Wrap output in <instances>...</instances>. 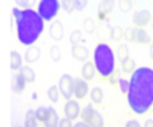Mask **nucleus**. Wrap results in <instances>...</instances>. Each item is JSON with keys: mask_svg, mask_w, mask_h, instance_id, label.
<instances>
[{"mask_svg": "<svg viewBox=\"0 0 153 127\" xmlns=\"http://www.w3.org/2000/svg\"><path fill=\"white\" fill-rule=\"evenodd\" d=\"M70 43H71V46H78L79 43L82 42V31H79V29H75V31H73L71 34H70Z\"/></svg>", "mask_w": 153, "mask_h": 127, "instance_id": "obj_29", "label": "nucleus"}, {"mask_svg": "<svg viewBox=\"0 0 153 127\" xmlns=\"http://www.w3.org/2000/svg\"><path fill=\"white\" fill-rule=\"evenodd\" d=\"M58 87L61 91V95L66 101H71V98L74 96V78L69 74H63L59 79Z\"/></svg>", "mask_w": 153, "mask_h": 127, "instance_id": "obj_5", "label": "nucleus"}, {"mask_svg": "<svg viewBox=\"0 0 153 127\" xmlns=\"http://www.w3.org/2000/svg\"><path fill=\"white\" fill-rule=\"evenodd\" d=\"M26 86H27V80L24 79V76L20 72H18V74H15L12 76V80H11V90H12V92L22 94L24 91V88H26Z\"/></svg>", "mask_w": 153, "mask_h": 127, "instance_id": "obj_10", "label": "nucleus"}, {"mask_svg": "<svg viewBox=\"0 0 153 127\" xmlns=\"http://www.w3.org/2000/svg\"><path fill=\"white\" fill-rule=\"evenodd\" d=\"M97 19L101 21V23H106V21L109 20V15L105 12H102V11H98L97 12Z\"/></svg>", "mask_w": 153, "mask_h": 127, "instance_id": "obj_39", "label": "nucleus"}, {"mask_svg": "<svg viewBox=\"0 0 153 127\" xmlns=\"http://www.w3.org/2000/svg\"><path fill=\"white\" fill-rule=\"evenodd\" d=\"M48 34H50L51 39H54L55 42H59L62 40L65 34V28H63V24H62L61 20H54L51 21L50 27H48Z\"/></svg>", "mask_w": 153, "mask_h": 127, "instance_id": "obj_9", "label": "nucleus"}, {"mask_svg": "<svg viewBox=\"0 0 153 127\" xmlns=\"http://www.w3.org/2000/svg\"><path fill=\"white\" fill-rule=\"evenodd\" d=\"M90 98H91L93 103L100 104L101 102L103 101V91L101 90L100 87H94L91 91H90Z\"/></svg>", "mask_w": 153, "mask_h": 127, "instance_id": "obj_23", "label": "nucleus"}, {"mask_svg": "<svg viewBox=\"0 0 153 127\" xmlns=\"http://www.w3.org/2000/svg\"><path fill=\"white\" fill-rule=\"evenodd\" d=\"M118 87H120V90H121L122 94H128L129 92V88H130V80H126V79H124V78H120Z\"/></svg>", "mask_w": 153, "mask_h": 127, "instance_id": "obj_36", "label": "nucleus"}, {"mask_svg": "<svg viewBox=\"0 0 153 127\" xmlns=\"http://www.w3.org/2000/svg\"><path fill=\"white\" fill-rule=\"evenodd\" d=\"M83 31L86 34H93V32L97 31V26H95V21L93 19L87 18L83 20Z\"/></svg>", "mask_w": 153, "mask_h": 127, "instance_id": "obj_27", "label": "nucleus"}, {"mask_svg": "<svg viewBox=\"0 0 153 127\" xmlns=\"http://www.w3.org/2000/svg\"><path fill=\"white\" fill-rule=\"evenodd\" d=\"M16 5L22 10H28V8H32L36 3V0H15Z\"/></svg>", "mask_w": 153, "mask_h": 127, "instance_id": "obj_31", "label": "nucleus"}, {"mask_svg": "<svg viewBox=\"0 0 153 127\" xmlns=\"http://www.w3.org/2000/svg\"><path fill=\"white\" fill-rule=\"evenodd\" d=\"M59 127H74V125H73L71 119L65 117L63 119H61V122H59Z\"/></svg>", "mask_w": 153, "mask_h": 127, "instance_id": "obj_38", "label": "nucleus"}, {"mask_svg": "<svg viewBox=\"0 0 153 127\" xmlns=\"http://www.w3.org/2000/svg\"><path fill=\"white\" fill-rule=\"evenodd\" d=\"M94 64L97 72L102 78H110L114 74L116 70V58H114V52L106 43H100L97 47L94 48Z\"/></svg>", "mask_w": 153, "mask_h": 127, "instance_id": "obj_3", "label": "nucleus"}, {"mask_svg": "<svg viewBox=\"0 0 153 127\" xmlns=\"http://www.w3.org/2000/svg\"><path fill=\"white\" fill-rule=\"evenodd\" d=\"M124 37V29L121 28L120 26L117 27H113V34H111V40L116 43H118L120 40Z\"/></svg>", "mask_w": 153, "mask_h": 127, "instance_id": "obj_30", "label": "nucleus"}, {"mask_svg": "<svg viewBox=\"0 0 153 127\" xmlns=\"http://www.w3.org/2000/svg\"><path fill=\"white\" fill-rule=\"evenodd\" d=\"M74 127H91V126H90L89 123H86V122H83V120H82V122H76L74 125Z\"/></svg>", "mask_w": 153, "mask_h": 127, "instance_id": "obj_41", "label": "nucleus"}, {"mask_svg": "<svg viewBox=\"0 0 153 127\" xmlns=\"http://www.w3.org/2000/svg\"><path fill=\"white\" fill-rule=\"evenodd\" d=\"M62 8L65 10V12L67 13H73V11L75 10V3L74 0H61Z\"/></svg>", "mask_w": 153, "mask_h": 127, "instance_id": "obj_34", "label": "nucleus"}, {"mask_svg": "<svg viewBox=\"0 0 153 127\" xmlns=\"http://www.w3.org/2000/svg\"><path fill=\"white\" fill-rule=\"evenodd\" d=\"M59 119L58 117V112L54 110V107H48V117H47V120L45 122V126L46 127H59Z\"/></svg>", "mask_w": 153, "mask_h": 127, "instance_id": "obj_16", "label": "nucleus"}, {"mask_svg": "<svg viewBox=\"0 0 153 127\" xmlns=\"http://www.w3.org/2000/svg\"><path fill=\"white\" fill-rule=\"evenodd\" d=\"M38 118L35 115L34 110H28L26 112V118H24V127H38Z\"/></svg>", "mask_w": 153, "mask_h": 127, "instance_id": "obj_19", "label": "nucleus"}, {"mask_svg": "<svg viewBox=\"0 0 153 127\" xmlns=\"http://www.w3.org/2000/svg\"><path fill=\"white\" fill-rule=\"evenodd\" d=\"M149 56H151V59L153 60V42H152V44H151V50H149Z\"/></svg>", "mask_w": 153, "mask_h": 127, "instance_id": "obj_43", "label": "nucleus"}, {"mask_svg": "<svg viewBox=\"0 0 153 127\" xmlns=\"http://www.w3.org/2000/svg\"><path fill=\"white\" fill-rule=\"evenodd\" d=\"M95 112H97V110L93 107V104H87V106H85L83 109H82L81 111V118L83 122L89 123L90 120L93 119V117L95 115Z\"/></svg>", "mask_w": 153, "mask_h": 127, "instance_id": "obj_18", "label": "nucleus"}, {"mask_svg": "<svg viewBox=\"0 0 153 127\" xmlns=\"http://www.w3.org/2000/svg\"><path fill=\"white\" fill-rule=\"evenodd\" d=\"M75 3V11H83L87 5V0H74Z\"/></svg>", "mask_w": 153, "mask_h": 127, "instance_id": "obj_37", "label": "nucleus"}, {"mask_svg": "<svg viewBox=\"0 0 153 127\" xmlns=\"http://www.w3.org/2000/svg\"><path fill=\"white\" fill-rule=\"evenodd\" d=\"M136 3L133 0H118V7L122 12H130Z\"/></svg>", "mask_w": 153, "mask_h": 127, "instance_id": "obj_28", "label": "nucleus"}, {"mask_svg": "<svg viewBox=\"0 0 153 127\" xmlns=\"http://www.w3.org/2000/svg\"><path fill=\"white\" fill-rule=\"evenodd\" d=\"M40 48L36 47V46H31V47H28L26 50V52H24V60L27 62V63H35V62H38V59L40 58Z\"/></svg>", "mask_w": 153, "mask_h": 127, "instance_id": "obj_14", "label": "nucleus"}, {"mask_svg": "<svg viewBox=\"0 0 153 127\" xmlns=\"http://www.w3.org/2000/svg\"><path fill=\"white\" fill-rule=\"evenodd\" d=\"M10 67L12 71H18L23 67L22 66V56L16 51H11L10 54Z\"/></svg>", "mask_w": 153, "mask_h": 127, "instance_id": "obj_17", "label": "nucleus"}, {"mask_svg": "<svg viewBox=\"0 0 153 127\" xmlns=\"http://www.w3.org/2000/svg\"><path fill=\"white\" fill-rule=\"evenodd\" d=\"M117 56H118V60H120V62H124V60H126L128 58H130V55H129V47H128L126 43H124V44H120V46H118Z\"/></svg>", "mask_w": 153, "mask_h": 127, "instance_id": "obj_24", "label": "nucleus"}, {"mask_svg": "<svg viewBox=\"0 0 153 127\" xmlns=\"http://www.w3.org/2000/svg\"><path fill=\"white\" fill-rule=\"evenodd\" d=\"M59 95H61V91H59L58 86H51L47 90V96L53 103H56L59 101Z\"/></svg>", "mask_w": 153, "mask_h": 127, "instance_id": "obj_25", "label": "nucleus"}, {"mask_svg": "<svg viewBox=\"0 0 153 127\" xmlns=\"http://www.w3.org/2000/svg\"><path fill=\"white\" fill-rule=\"evenodd\" d=\"M12 16L15 19L18 40L27 47L34 46L45 29V20L42 16L32 8L22 10L19 7L12 8Z\"/></svg>", "mask_w": 153, "mask_h": 127, "instance_id": "obj_2", "label": "nucleus"}, {"mask_svg": "<svg viewBox=\"0 0 153 127\" xmlns=\"http://www.w3.org/2000/svg\"><path fill=\"white\" fill-rule=\"evenodd\" d=\"M81 107H79V103L76 101H67V103L65 104V115L66 118L71 120H75L78 117H81Z\"/></svg>", "mask_w": 153, "mask_h": 127, "instance_id": "obj_8", "label": "nucleus"}, {"mask_svg": "<svg viewBox=\"0 0 153 127\" xmlns=\"http://www.w3.org/2000/svg\"><path fill=\"white\" fill-rule=\"evenodd\" d=\"M144 127H153V119H148L144 123Z\"/></svg>", "mask_w": 153, "mask_h": 127, "instance_id": "obj_42", "label": "nucleus"}, {"mask_svg": "<svg viewBox=\"0 0 153 127\" xmlns=\"http://www.w3.org/2000/svg\"><path fill=\"white\" fill-rule=\"evenodd\" d=\"M151 24H152V29H153V19H152V23Z\"/></svg>", "mask_w": 153, "mask_h": 127, "instance_id": "obj_45", "label": "nucleus"}, {"mask_svg": "<svg viewBox=\"0 0 153 127\" xmlns=\"http://www.w3.org/2000/svg\"><path fill=\"white\" fill-rule=\"evenodd\" d=\"M114 7H116V1L114 0H101L100 5H98V11H102V12L110 15L113 12Z\"/></svg>", "mask_w": 153, "mask_h": 127, "instance_id": "obj_20", "label": "nucleus"}, {"mask_svg": "<svg viewBox=\"0 0 153 127\" xmlns=\"http://www.w3.org/2000/svg\"><path fill=\"white\" fill-rule=\"evenodd\" d=\"M128 104L134 114L144 115L153 106V70L140 67L130 76Z\"/></svg>", "mask_w": 153, "mask_h": 127, "instance_id": "obj_1", "label": "nucleus"}, {"mask_svg": "<svg viewBox=\"0 0 153 127\" xmlns=\"http://www.w3.org/2000/svg\"><path fill=\"white\" fill-rule=\"evenodd\" d=\"M50 58L53 59L54 62H59L62 58V52H61V48L59 46H53L50 48Z\"/></svg>", "mask_w": 153, "mask_h": 127, "instance_id": "obj_32", "label": "nucleus"}, {"mask_svg": "<svg viewBox=\"0 0 153 127\" xmlns=\"http://www.w3.org/2000/svg\"><path fill=\"white\" fill-rule=\"evenodd\" d=\"M121 68L124 74H133L136 71V62L133 60L132 58H128L126 60L121 62Z\"/></svg>", "mask_w": 153, "mask_h": 127, "instance_id": "obj_22", "label": "nucleus"}, {"mask_svg": "<svg viewBox=\"0 0 153 127\" xmlns=\"http://www.w3.org/2000/svg\"><path fill=\"white\" fill-rule=\"evenodd\" d=\"M89 94V84L82 78H74V96L76 99H83Z\"/></svg>", "mask_w": 153, "mask_h": 127, "instance_id": "obj_7", "label": "nucleus"}, {"mask_svg": "<svg viewBox=\"0 0 153 127\" xmlns=\"http://www.w3.org/2000/svg\"><path fill=\"white\" fill-rule=\"evenodd\" d=\"M89 125L91 127H103V117L100 114V112H95V115L89 122Z\"/></svg>", "mask_w": 153, "mask_h": 127, "instance_id": "obj_35", "label": "nucleus"}, {"mask_svg": "<svg viewBox=\"0 0 153 127\" xmlns=\"http://www.w3.org/2000/svg\"><path fill=\"white\" fill-rule=\"evenodd\" d=\"M134 34H136L134 43H138V44H152L153 40H151V36H149L148 32H146L144 28H138V27H136Z\"/></svg>", "mask_w": 153, "mask_h": 127, "instance_id": "obj_15", "label": "nucleus"}, {"mask_svg": "<svg viewBox=\"0 0 153 127\" xmlns=\"http://www.w3.org/2000/svg\"><path fill=\"white\" fill-rule=\"evenodd\" d=\"M35 115H36L38 120H39L40 123H45L48 117V107H43V106L38 107V109L35 110Z\"/></svg>", "mask_w": 153, "mask_h": 127, "instance_id": "obj_26", "label": "nucleus"}, {"mask_svg": "<svg viewBox=\"0 0 153 127\" xmlns=\"http://www.w3.org/2000/svg\"><path fill=\"white\" fill-rule=\"evenodd\" d=\"M125 127H141V125H140V122H138V120L130 119V120H128V122H126Z\"/></svg>", "mask_w": 153, "mask_h": 127, "instance_id": "obj_40", "label": "nucleus"}, {"mask_svg": "<svg viewBox=\"0 0 153 127\" xmlns=\"http://www.w3.org/2000/svg\"><path fill=\"white\" fill-rule=\"evenodd\" d=\"M19 72H20V74L24 76V79L27 80V83L35 82V78H36V75H35V71L30 66H23L20 70H19Z\"/></svg>", "mask_w": 153, "mask_h": 127, "instance_id": "obj_21", "label": "nucleus"}, {"mask_svg": "<svg viewBox=\"0 0 153 127\" xmlns=\"http://www.w3.org/2000/svg\"><path fill=\"white\" fill-rule=\"evenodd\" d=\"M71 55L73 58H75L76 60L79 62H86L87 58H89L90 52L89 50H87V47H85V46H73L71 48Z\"/></svg>", "mask_w": 153, "mask_h": 127, "instance_id": "obj_13", "label": "nucleus"}, {"mask_svg": "<svg viewBox=\"0 0 153 127\" xmlns=\"http://www.w3.org/2000/svg\"><path fill=\"white\" fill-rule=\"evenodd\" d=\"M111 34H113V27L109 26V23H101L97 27V36L102 43L110 40Z\"/></svg>", "mask_w": 153, "mask_h": 127, "instance_id": "obj_11", "label": "nucleus"}, {"mask_svg": "<svg viewBox=\"0 0 153 127\" xmlns=\"http://www.w3.org/2000/svg\"><path fill=\"white\" fill-rule=\"evenodd\" d=\"M95 74H97V68H95L94 62H86V63L82 66V79H85L86 82H90L95 78Z\"/></svg>", "mask_w": 153, "mask_h": 127, "instance_id": "obj_12", "label": "nucleus"}, {"mask_svg": "<svg viewBox=\"0 0 153 127\" xmlns=\"http://www.w3.org/2000/svg\"><path fill=\"white\" fill-rule=\"evenodd\" d=\"M152 19H153V16L151 15V12H149L148 10H140L133 13L132 20L136 27L144 28V27H146L149 23H152Z\"/></svg>", "mask_w": 153, "mask_h": 127, "instance_id": "obj_6", "label": "nucleus"}, {"mask_svg": "<svg viewBox=\"0 0 153 127\" xmlns=\"http://www.w3.org/2000/svg\"><path fill=\"white\" fill-rule=\"evenodd\" d=\"M61 7V0H39L36 11L45 21H51L58 15Z\"/></svg>", "mask_w": 153, "mask_h": 127, "instance_id": "obj_4", "label": "nucleus"}, {"mask_svg": "<svg viewBox=\"0 0 153 127\" xmlns=\"http://www.w3.org/2000/svg\"><path fill=\"white\" fill-rule=\"evenodd\" d=\"M148 3H149V4H151L152 7H153V0H148Z\"/></svg>", "mask_w": 153, "mask_h": 127, "instance_id": "obj_44", "label": "nucleus"}, {"mask_svg": "<svg viewBox=\"0 0 153 127\" xmlns=\"http://www.w3.org/2000/svg\"><path fill=\"white\" fill-rule=\"evenodd\" d=\"M124 39L126 43H134L136 39V34H134V28L128 27L126 29H124Z\"/></svg>", "mask_w": 153, "mask_h": 127, "instance_id": "obj_33", "label": "nucleus"}]
</instances>
